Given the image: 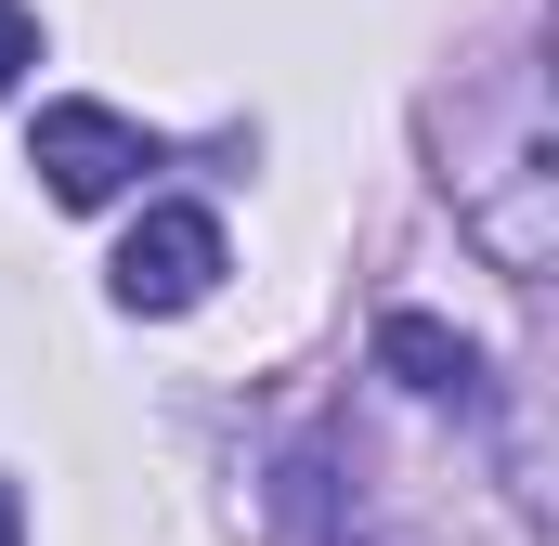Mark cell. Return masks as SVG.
<instances>
[{
    "mask_svg": "<svg viewBox=\"0 0 559 546\" xmlns=\"http://www.w3.org/2000/svg\"><path fill=\"white\" fill-rule=\"evenodd\" d=\"M143 169H156V143L118 105H39V182H52V209H118Z\"/></svg>",
    "mask_w": 559,
    "mask_h": 546,
    "instance_id": "cell-1",
    "label": "cell"
},
{
    "mask_svg": "<svg viewBox=\"0 0 559 546\" xmlns=\"http://www.w3.org/2000/svg\"><path fill=\"white\" fill-rule=\"evenodd\" d=\"M26 66H39V13L0 0V92H26Z\"/></svg>",
    "mask_w": 559,
    "mask_h": 546,
    "instance_id": "cell-4",
    "label": "cell"
},
{
    "mask_svg": "<svg viewBox=\"0 0 559 546\" xmlns=\"http://www.w3.org/2000/svg\"><path fill=\"white\" fill-rule=\"evenodd\" d=\"M0 546H13V482H0Z\"/></svg>",
    "mask_w": 559,
    "mask_h": 546,
    "instance_id": "cell-5",
    "label": "cell"
},
{
    "mask_svg": "<svg viewBox=\"0 0 559 546\" xmlns=\"http://www.w3.org/2000/svg\"><path fill=\"white\" fill-rule=\"evenodd\" d=\"M105 286H118V312H195L222 286V222L209 209H143L131 248L105 261Z\"/></svg>",
    "mask_w": 559,
    "mask_h": 546,
    "instance_id": "cell-2",
    "label": "cell"
},
{
    "mask_svg": "<svg viewBox=\"0 0 559 546\" xmlns=\"http://www.w3.org/2000/svg\"><path fill=\"white\" fill-rule=\"evenodd\" d=\"M378 365H391L404 391H455V404L481 391V352H468L455 325H429V312H391V325H378Z\"/></svg>",
    "mask_w": 559,
    "mask_h": 546,
    "instance_id": "cell-3",
    "label": "cell"
}]
</instances>
